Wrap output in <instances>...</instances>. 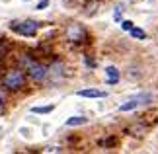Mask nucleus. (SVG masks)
Returning <instances> with one entry per match:
<instances>
[{"instance_id": "4", "label": "nucleus", "mask_w": 158, "mask_h": 154, "mask_svg": "<svg viewBox=\"0 0 158 154\" xmlns=\"http://www.w3.org/2000/svg\"><path fill=\"white\" fill-rule=\"evenodd\" d=\"M152 100H154V96L148 94V92H144V94H139L135 98H131V100H127L125 103H121L119 109H121V111H133V109H137V107H141V106L150 103Z\"/></svg>"}, {"instance_id": "12", "label": "nucleus", "mask_w": 158, "mask_h": 154, "mask_svg": "<svg viewBox=\"0 0 158 154\" xmlns=\"http://www.w3.org/2000/svg\"><path fill=\"white\" fill-rule=\"evenodd\" d=\"M127 78H129V80L141 78V72H139V69H129V70H127Z\"/></svg>"}, {"instance_id": "2", "label": "nucleus", "mask_w": 158, "mask_h": 154, "mask_svg": "<svg viewBox=\"0 0 158 154\" xmlns=\"http://www.w3.org/2000/svg\"><path fill=\"white\" fill-rule=\"evenodd\" d=\"M2 84H4V88H8V90H20V88H23V84H26V74L18 69L8 70L2 78Z\"/></svg>"}, {"instance_id": "10", "label": "nucleus", "mask_w": 158, "mask_h": 154, "mask_svg": "<svg viewBox=\"0 0 158 154\" xmlns=\"http://www.w3.org/2000/svg\"><path fill=\"white\" fill-rule=\"evenodd\" d=\"M33 113H51L53 111V106H37V107H31Z\"/></svg>"}, {"instance_id": "13", "label": "nucleus", "mask_w": 158, "mask_h": 154, "mask_svg": "<svg viewBox=\"0 0 158 154\" xmlns=\"http://www.w3.org/2000/svg\"><path fill=\"white\" fill-rule=\"evenodd\" d=\"M121 27H123L125 31H131V29L135 27V26H133V22H129V20H123V22H121Z\"/></svg>"}, {"instance_id": "15", "label": "nucleus", "mask_w": 158, "mask_h": 154, "mask_svg": "<svg viewBox=\"0 0 158 154\" xmlns=\"http://www.w3.org/2000/svg\"><path fill=\"white\" fill-rule=\"evenodd\" d=\"M60 148H57V146H51V148H47V152H59Z\"/></svg>"}, {"instance_id": "16", "label": "nucleus", "mask_w": 158, "mask_h": 154, "mask_svg": "<svg viewBox=\"0 0 158 154\" xmlns=\"http://www.w3.org/2000/svg\"><path fill=\"white\" fill-rule=\"evenodd\" d=\"M0 106H2V98H0Z\"/></svg>"}, {"instance_id": "11", "label": "nucleus", "mask_w": 158, "mask_h": 154, "mask_svg": "<svg viewBox=\"0 0 158 154\" xmlns=\"http://www.w3.org/2000/svg\"><path fill=\"white\" fill-rule=\"evenodd\" d=\"M131 35H133V37H137V39H147V33H144L141 27H133L131 29Z\"/></svg>"}, {"instance_id": "8", "label": "nucleus", "mask_w": 158, "mask_h": 154, "mask_svg": "<svg viewBox=\"0 0 158 154\" xmlns=\"http://www.w3.org/2000/svg\"><path fill=\"white\" fill-rule=\"evenodd\" d=\"M86 123H88V117H70V119H66V125H69V127L86 125Z\"/></svg>"}, {"instance_id": "6", "label": "nucleus", "mask_w": 158, "mask_h": 154, "mask_svg": "<svg viewBox=\"0 0 158 154\" xmlns=\"http://www.w3.org/2000/svg\"><path fill=\"white\" fill-rule=\"evenodd\" d=\"M76 96H80V98H104V96H106V92L90 88V90H78V92H76Z\"/></svg>"}, {"instance_id": "1", "label": "nucleus", "mask_w": 158, "mask_h": 154, "mask_svg": "<svg viewBox=\"0 0 158 154\" xmlns=\"http://www.w3.org/2000/svg\"><path fill=\"white\" fill-rule=\"evenodd\" d=\"M22 65L26 66V70H27V74L31 76L33 80H43L47 76V69L41 63H37V60H33L31 57H27V55H23L22 57Z\"/></svg>"}, {"instance_id": "3", "label": "nucleus", "mask_w": 158, "mask_h": 154, "mask_svg": "<svg viewBox=\"0 0 158 154\" xmlns=\"http://www.w3.org/2000/svg\"><path fill=\"white\" fill-rule=\"evenodd\" d=\"M10 29L20 35H26V37H33L39 29V23L37 22H31V20H26V22H12L10 23Z\"/></svg>"}, {"instance_id": "5", "label": "nucleus", "mask_w": 158, "mask_h": 154, "mask_svg": "<svg viewBox=\"0 0 158 154\" xmlns=\"http://www.w3.org/2000/svg\"><path fill=\"white\" fill-rule=\"evenodd\" d=\"M66 39L72 43H82L88 39V33L80 23H69V27H66Z\"/></svg>"}, {"instance_id": "9", "label": "nucleus", "mask_w": 158, "mask_h": 154, "mask_svg": "<svg viewBox=\"0 0 158 154\" xmlns=\"http://www.w3.org/2000/svg\"><path fill=\"white\" fill-rule=\"evenodd\" d=\"M63 72H64V65L63 63H53L51 65V74L53 76H63Z\"/></svg>"}, {"instance_id": "14", "label": "nucleus", "mask_w": 158, "mask_h": 154, "mask_svg": "<svg viewBox=\"0 0 158 154\" xmlns=\"http://www.w3.org/2000/svg\"><path fill=\"white\" fill-rule=\"evenodd\" d=\"M47 6H49V0H39L37 8H39V10H43V8H47Z\"/></svg>"}, {"instance_id": "7", "label": "nucleus", "mask_w": 158, "mask_h": 154, "mask_svg": "<svg viewBox=\"0 0 158 154\" xmlns=\"http://www.w3.org/2000/svg\"><path fill=\"white\" fill-rule=\"evenodd\" d=\"M106 74L109 76L107 84H115V82L119 80V70L115 69V66H107V69H106Z\"/></svg>"}]
</instances>
